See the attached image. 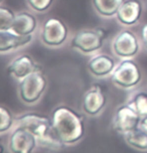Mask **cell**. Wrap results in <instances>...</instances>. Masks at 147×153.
<instances>
[{"mask_svg": "<svg viewBox=\"0 0 147 153\" xmlns=\"http://www.w3.org/2000/svg\"><path fill=\"white\" fill-rule=\"evenodd\" d=\"M21 127L37 139L38 146L49 150H60L66 146L57 136L51 118L46 115L29 112L15 117L14 127Z\"/></svg>", "mask_w": 147, "mask_h": 153, "instance_id": "6da1fadb", "label": "cell"}, {"mask_svg": "<svg viewBox=\"0 0 147 153\" xmlns=\"http://www.w3.org/2000/svg\"><path fill=\"white\" fill-rule=\"evenodd\" d=\"M51 121L55 133L66 146L79 142L84 136L83 117L68 106L60 105L54 109Z\"/></svg>", "mask_w": 147, "mask_h": 153, "instance_id": "7a4b0ae2", "label": "cell"}, {"mask_svg": "<svg viewBox=\"0 0 147 153\" xmlns=\"http://www.w3.org/2000/svg\"><path fill=\"white\" fill-rule=\"evenodd\" d=\"M47 88V79L42 68L34 71L18 83V96L23 103L34 105L41 99Z\"/></svg>", "mask_w": 147, "mask_h": 153, "instance_id": "3957f363", "label": "cell"}, {"mask_svg": "<svg viewBox=\"0 0 147 153\" xmlns=\"http://www.w3.org/2000/svg\"><path fill=\"white\" fill-rule=\"evenodd\" d=\"M69 35L68 27L58 18L46 19L39 31L40 41L49 48H59L65 44Z\"/></svg>", "mask_w": 147, "mask_h": 153, "instance_id": "277c9868", "label": "cell"}, {"mask_svg": "<svg viewBox=\"0 0 147 153\" xmlns=\"http://www.w3.org/2000/svg\"><path fill=\"white\" fill-rule=\"evenodd\" d=\"M142 78L138 65L131 59H124L116 64L111 74V80L121 89H132L139 84Z\"/></svg>", "mask_w": 147, "mask_h": 153, "instance_id": "5b68a950", "label": "cell"}, {"mask_svg": "<svg viewBox=\"0 0 147 153\" xmlns=\"http://www.w3.org/2000/svg\"><path fill=\"white\" fill-rule=\"evenodd\" d=\"M103 37L97 30H80L71 39V48L78 52L89 55L99 51L103 45Z\"/></svg>", "mask_w": 147, "mask_h": 153, "instance_id": "8992f818", "label": "cell"}, {"mask_svg": "<svg viewBox=\"0 0 147 153\" xmlns=\"http://www.w3.org/2000/svg\"><path fill=\"white\" fill-rule=\"evenodd\" d=\"M112 51L118 58L132 59L139 52V42L135 34L130 30H122L112 40Z\"/></svg>", "mask_w": 147, "mask_h": 153, "instance_id": "52a82bcc", "label": "cell"}, {"mask_svg": "<svg viewBox=\"0 0 147 153\" xmlns=\"http://www.w3.org/2000/svg\"><path fill=\"white\" fill-rule=\"evenodd\" d=\"M37 146V139L30 132L21 127H13L8 139V149L11 153H33Z\"/></svg>", "mask_w": 147, "mask_h": 153, "instance_id": "ba28073f", "label": "cell"}, {"mask_svg": "<svg viewBox=\"0 0 147 153\" xmlns=\"http://www.w3.org/2000/svg\"><path fill=\"white\" fill-rule=\"evenodd\" d=\"M141 117L127 104L119 106L113 117V128L118 133L125 135L139 127Z\"/></svg>", "mask_w": 147, "mask_h": 153, "instance_id": "9c48e42d", "label": "cell"}, {"mask_svg": "<svg viewBox=\"0 0 147 153\" xmlns=\"http://www.w3.org/2000/svg\"><path fill=\"white\" fill-rule=\"evenodd\" d=\"M38 69H41V67L35 62L32 56L20 54L9 62L6 67V72L13 79L20 81Z\"/></svg>", "mask_w": 147, "mask_h": 153, "instance_id": "30bf717a", "label": "cell"}, {"mask_svg": "<svg viewBox=\"0 0 147 153\" xmlns=\"http://www.w3.org/2000/svg\"><path fill=\"white\" fill-rule=\"evenodd\" d=\"M106 105L104 92L99 86H92L83 95L82 110L86 115L96 116L101 113Z\"/></svg>", "mask_w": 147, "mask_h": 153, "instance_id": "8fae6325", "label": "cell"}, {"mask_svg": "<svg viewBox=\"0 0 147 153\" xmlns=\"http://www.w3.org/2000/svg\"><path fill=\"white\" fill-rule=\"evenodd\" d=\"M33 38L34 35L19 36L11 30H0V54H9L26 47Z\"/></svg>", "mask_w": 147, "mask_h": 153, "instance_id": "7c38bea8", "label": "cell"}, {"mask_svg": "<svg viewBox=\"0 0 147 153\" xmlns=\"http://www.w3.org/2000/svg\"><path fill=\"white\" fill-rule=\"evenodd\" d=\"M38 28V20L29 11H20L16 13L15 19L11 26V31L19 36L34 35Z\"/></svg>", "mask_w": 147, "mask_h": 153, "instance_id": "4fadbf2b", "label": "cell"}, {"mask_svg": "<svg viewBox=\"0 0 147 153\" xmlns=\"http://www.w3.org/2000/svg\"><path fill=\"white\" fill-rule=\"evenodd\" d=\"M116 63L111 56L107 54H96L92 56L87 63L88 71L96 78H104L111 76Z\"/></svg>", "mask_w": 147, "mask_h": 153, "instance_id": "5bb4252c", "label": "cell"}, {"mask_svg": "<svg viewBox=\"0 0 147 153\" xmlns=\"http://www.w3.org/2000/svg\"><path fill=\"white\" fill-rule=\"evenodd\" d=\"M142 13V6L137 0H127L120 5L116 13V18L122 25L132 26L136 24Z\"/></svg>", "mask_w": 147, "mask_h": 153, "instance_id": "9a60e30c", "label": "cell"}, {"mask_svg": "<svg viewBox=\"0 0 147 153\" xmlns=\"http://www.w3.org/2000/svg\"><path fill=\"white\" fill-rule=\"evenodd\" d=\"M124 0H92L95 11L103 17H112L116 15L120 5Z\"/></svg>", "mask_w": 147, "mask_h": 153, "instance_id": "2e32d148", "label": "cell"}, {"mask_svg": "<svg viewBox=\"0 0 147 153\" xmlns=\"http://www.w3.org/2000/svg\"><path fill=\"white\" fill-rule=\"evenodd\" d=\"M126 143L139 151H147V133L139 127L124 135Z\"/></svg>", "mask_w": 147, "mask_h": 153, "instance_id": "e0dca14e", "label": "cell"}, {"mask_svg": "<svg viewBox=\"0 0 147 153\" xmlns=\"http://www.w3.org/2000/svg\"><path fill=\"white\" fill-rule=\"evenodd\" d=\"M127 105L141 118L147 116V92L138 91L129 98Z\"/></svg>", "mask_w": 147, "mask_h": 153, "instance_id": "ac0fdd59", "label": "cell"}, {"mask_svg": "<svg viewBox=\"0 0 147 153\" xmlns=\"http://www.w3.org/2000/svg\"><path fill=\"white\" fill-rule=\"evenodd\" d=\"M15 124V117L9 109L0 106V134L6 133L13 129Z\"/></svg>", "mask_w": 147, "mask_h": 153, "instance_id": "d6986e66", "label": "cell"}, {"mask_svg": "<svg viewBox=\"0 0 147 153\" xmlns=\"http://www.w3.org/2000/svg\"><path fill=\"white\" fill-rule=\"evenodd\" d=\"M16 13L6 6L0 5V30H10Z\"/></svg>", "mask_w": 147, "mask_h": 153, "instance_id": "ffe728a7", "label": "cell"}, {"mask_svg": "<svg viewBox=\"0 0 147 153\" xmlns=\"http://www.w3.org/2000/svg\"><path fill=\"white\" fill-rule=\"evenodd\" d=\"M54 0H26L27 6L33 12L44 13L52 6Z\"/></svg>", "mask_w": 147, "mask_h": 153, "instance_id": "44dd1931", "label": "cell"}, {"mask_svg": "<svg viewBox=\"0 0 147 153\" xmlns=\"http://www.w3.org/2000/svg\"><path fill=\"white\" fill-rule=\"evenodd\" d=\"M141 40H142L143 45L147 48V23L143 25L142 29H141Z\"/></svg>", "mask_w": 147, "mask_h": 153, "instance_id": "7402d4cb", "label": "cell"}, {"mask_svg": "<svg viewBox=\"0 0 147 153\" xmlns=\"http://www.w3.org/2000/svg\"><path fill=\"white\" fill-rule=\"evenodd\" d=\"M139 128L142 129L144 132L147 133V116L141 118L140 123H139Z\"/></svg>", "mask_w": 147, "mask_h": 153, "instance_id": "603a6c76", "label": "cell"}, {"mask_svg": "<svg viewBox=\"0 0 147 153\" xmlns=\"http://www.w3.org/2000/svg\"><path fill=\"white\" fill-rule=\"evenodd\" d=\"M4 151H5V147L3 145V143H2L1 138H0V153H4Z\"/></svg>", "mask_w": 147, "mask_h": 153, "instance_id": "cb8c5ba5", "label": "cell"}, {"mask_svg": "<svg viewBox=\"0 0 147 153\" xmlns=\"http://www.w3.org/2000/svg\"><path fill=\"white\" fill-rule=\"evenodd\" d=\"M3 1H4V0H0V5H1V3H2Z\"/></svg>", "mask_w": 147, "mask_h": 153, "instance_id": "d4e9b609", "label": "cell"}]
</instances>
